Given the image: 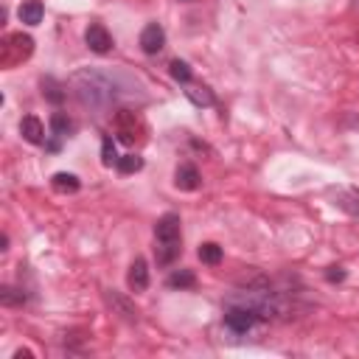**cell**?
<instances>
[{
    "mask_svg": "<svg viewBox=\"0 0 359 359\" xmlns=\"http://www.w3.org/2000/svg\"><path fill=\"white\" fill-rule=\"evenodd\" d=\"M258 320V314L247 306H239V303H228L225 306V325L233 331V334H247Z\"/></svg>",
    "mask_w": 359,
    "mask_h": 359,
    "instance_id": "obj_4",
    "label": "cell"
},
{
    "mask_svg": "<svg viewBox=\"0 0 359 359\" xmlns=\"http://www.w3.org/2000/svg\"><path fill=\"white\" fill-rule=\"evenodd\" d=\"M43 15H45V9H43L40 0H26V3L20 6V12H17L20 23H26V26H40Z\"/></svg>",
    "mask_w": 359,
    "mask_h": 359,
    "instance_id": "obj_11",
    "label": "cell"
},
{
    "mask_svg": "<svg viewBox=\"0 0 359 359\" xmlns=\"http://www.w3.org/2000/svg\"><path fill=\"white\" fill-rule=\"evenodd\" d=\"M334 205H339V208L348 211L351 217H359V194H353V191H339Z\"/></svg>",
    "mask_w": 359,
    "mask_h": 359,
    "instance_id": "obj_19",
    "label": "cell"
},
{
    "mask_svg": "<svg viewBox=\"0 0 359 359\" xmlns=\"http://www.w3.org/2000/svg\"><path fill=\"white\" fill-rule=\"evenodd\" d=\"M26 292L23 289H17V286H0V303L3 306H9V309H17V306H26Z\"/></svg>",
    "mask_w": 359,
    "mask_h": 359,
    "instance_id": "obj_16",
    "label": "cell"
},
{
    "mask_svg": "<svg viewBox=\"0 0 359 359\" xmlns=\"http://www.w3.org/2000/svg\"><path fill=\"white\" fill-rule=\"evenodd\" d=\"M168 68H171L174 82H180V85H191V68H189V62H183V59H174Z\"/></svg>",
    "mask_w": 359,
    "mask_h": 359,
    "instance_id": "obj_22",
    "label": "cell"
},
{
    "mask_svg": "<svg viewBox=\"0 0 359 359\" xmlns=\"http://www.w3.org/2000/svg\"><path fill=\"white\" fill-rule=\"evenodd\" d=\"M51 186H54V191H59V194H76L82 183H79V177H76V174L57 171V174L51 177Z\"/></svg>",
    "mask_w": 359,
    "mask_h": 359,
    "instance_id": "obj_12",
    "label": "cell"
},
{
    "mask_svg": "<svg viewBox=\"0 0 359 359\" xmlns=\"http://www.w3.org/2000/svg\"><path fill=\"white\" fill-rule=\"evenodd\" d=\"M353 6H356V9H359V0H353Z\"/></svg>",
    "mask_w": 359,
    "mask_h": 359,
    "instance_id": "obj_29",
    "label": "cell"
},
{
    "mask_svg": "<svg viewBox=\"0 0 359 359\" xmlns=\"http://www.w3.org/2000/svg\"><path fill=\"white\" fill-rule=\"evenodd\" d=\"M0 250H3V253L9 250V236L6 233H3V239H0Z\"/></svg>",
    "mask_w": 359,
    "mask_h": 359,
    "instance_id": "obj_27",
    "label": "cell"
},
{
    "mask_svg": "<svg viewBox=\"0 0 359 359\" xmlns=\"http://www.w3.org/2000/svg\"><path fill=\"white\" fill-rule=\"evenodd\" d=\"M31 356H34L31 351H17V353H15V359H31Z\"/></svg>",
    "mask_w": 359,
    "mask_h": 359,
    "instance_id": "obj_26",
    "label": "cell"
},
{
    "mask_svg": "<svg viewBox=\"0 0 359 359\" xmlns=\"http://www.w3.org/2000/svg\"><path fill=\"white\" fill-rule=\"evenodd\" d=\"M115 126H118V138L124 140V143H135V132L140 129V121H138V115L135 112H129V110H121L118 115H115Z\"/></svg>",
    "mask_w": 359,
    "mask_h": 359,
    "instance_id": "obj_8",
    "label": "cell"
},
{
    "mask_svg": "<svg viewBox=\"0 0 359 359\" xmlns=\"http://www.w3.org/2000/svg\"><path fill=\"white\" fill-rule=\"evenodd\" d=\"M325 278H328V281H331V284H334V281H342V278H345V272H342V270H339V267H331V270H328V272H325Z\"/></svg>",
    "mask_w": 359,
    "mask_h": 359,
    "instance_id": "obj_24",
    "label": "cell"
},
{
    "mask_svg": "<svg viewBox=\"0 0 359 359\" xmlns=\"http://www.w3.org/2000/svg\"><path fill=\"white\" fill-rule=\"evenodd\" d=\"M31 54H34V40L29 34H23V31L6 34L3 43H0V65H3L6 71L17 68L20 62H26Z\"/></svg>",
    "mask_w": 359,
    "mask_h": 359,
    "instance_id": "obj_3",
    "label": "cell"
},
{
    "mask_svg": "<svg viewBox=\"0 0 359 359\" xmlns=\"http://www.w3.org/2000/svg\"><path fill=\"white\" fill-rule=\"evenodd\" d=\"M126 286H129L132 292H143V289L149 286V267H146L143 258H135V261H132V267H129V272H126Z\"/></svg>",
    "mask_w": 359,
    "mask_h": 359,
    "instance_id": "obj_9",
    "label": "cell"
},
{
    "mask_svg": "<svg viewBox=\"0 0 359 359\" xmlns=\"http://www.w3.org/2000/svg\"><path fill=\"white\" fill-rule=\"evenodd\" d=\"M194 284H197V278H194L191 270H177V272L168 275V286L171 289H191Z\"/></svg>",
    "mask_w": 359,
    "mask_h": 359,
    "instance_id": "obj_17",
    "label": "cell"
},
{
    "mask_svg": "<svg viewBox=\"0 0 359 359\" xmlns=\"http://www.w3.org/2000/svg\"><path fill=\"white\" fill-rule=\"evenodd\" d=\"M51 129H54L57 138H71L73 129H76V124H73V118L68 112H54L51 115Z\"/></svg>",
    "mask_w": 359,
    "mask_h": 359,
    "instance_id": "obj_15",
    "label": "cell"
},
{
    "mask_svg": "<svg viewBox=\"0 0 359 359\" xmlns=\"http://www.w3.org/2000/svg\"><path fill=\"white\" fill-rule=\"evenodd\" d=\"M115 166H118L121 174H135V171L143 168V157H140V154H124V157H118Z\"/></svg>",
    "mask_w": 359,
    "mask_h": 359,
    "instance_id": "obj_21",
    "label": "cell"
},
{
    "mask_svg": "<svg viewBox=\"0 0 359 359\" xmlns=\"http://www.w3.org/2000/svg\"><path fill=\"white\" fill-rule=\"evenodd\" d=\"M107 303H110V306H112L124 320H129V323H135V320H138V309H135L129 300H124L115 289H110V292H107Z\"/></svg>",
    "mask_w": 359,
    "mask_h": 359,
    "instance_id": "obj_13",
    "label": "cell"
},
{
    "mask_svg": "<svg viewBox=\"0 0 359 359\" xmlns=\"http://www.w3.org/2000/svg\"><path fill=\"white\" fill-rule=\"evenodd\" d=\"M342 124H345L348 129H359V115H345Z\"/></svg>",
    "mask_w": 359,
    "mask_h": 359,
    "instance_id": "obj_25",
    "label": "cell"
},
{
    "mask_svg": "<svg viewBox=\"0 0 359 359\" xmlns=\"http://www.w3.org/2000/svg\"><path fill=\"white\" fill-rule=\"evenodd\" d=\"M20 135H23L29 143L40 146V143L45 140V126H43V121H40L37 115H26V118L20 121Z\"/></svg>",
    "mask_w": 359,
    "mask_h": 359,
    "instance_id": "obj_10",
    "label": "cell"
},
{
    "mask_svg": "<svg viewBox=\"0 0 359 359\" xmlns=\"http://www.w3.org/2000/svg\"><path fill=\"white\" fill-rule=\"evenodd\" d=\"M101 163H104V166L118 163V154H115V143H112V138H104V140H101Z\"/></svg>",
    "mask_w": 359,
    "mask_h": 359,
    "instance_id": "obj_23",
    "label": "cell"
},
{
    "mask_svg": "<svg viewBox=\"0 0 359 359\" xmlns=\"http://www.w3.org/2000/svg\"><path fill=\"white\" fill-rule=\"evenodd\" d=\"M115 90H118L115 82L96 68H82L71 76V93L76 96V101L87 110H96V112L107 110L118 98Z\"/></svg>",
    "mask_w": 359,
    "mask_h": 359,
    "instance_id": "obj_1",
    "label": "cell"
},
{
    "mask_svg": "<svg viewBox=\"0 0 359 359\" xmlns=\"http://www.w3.org/2000/svg\"><path fill=\"white\" fill-rule=\"evenodd\" d=\"M200 261H203V264L217 267V264L222 261V247H219V244H214V242H205V244L200 247Z\"/></svg>",
    "mask_w": 359,
    "mask_h": 359,
    "instance_id": "obj_20",
    "label": "cell"
},
{
    "mask_svg": "<svg viewBox=\"0 0 359 359\" xmlns=\"http://www.w3.org/2000/svg\"><path fill=\"white\" fill-rule=\"evenodd\" d=\"M154 239H157V247H154V258L160 267H168L180 258L183 253V236H180V217L177 214H166L157 219L154 225Z\"/></svg>",
    "mask_w": 359,
    "mask_h": 359,
    "instance_id": "obj_2",
    "label": "cell"
},
{
    "mask_svg": "<svg viewBox=\"0 0 359 359\" xmlns=\"http://www.w3.org/2000/svg\"><path fill=\"white\" fill-rule=\"evenodd\" d=\"M163 48H166V31H163V26L149 23V26L140 31V51L149 54V57H154V54H160Z\"/></svg>",
    "mask_w": 359,
    "mask_h": 359,
    "instance_id": "obj_6",
    "label": "cell"
},
{
    "mask_svg": "<svg viewBox=\"0 0 359 359\" xmlns=\"http://www.w3.org/2000/svg\"><path fill=\"white\" fill-rule=\"evenodd\" d=\"M180 3H194V0H180Z\"/></svg>",
    "mask_w": 359,
    "mask_h": 359,
    "instance_id": "obj_28",
    "label": "cell"
},
{
    "mask_svg": "<svg viewBox=\"0 0 359 359\" xmlns=\"http://www.w3.org/2000/svg\"><path fill=\"white\" fill-rule=\"evenodd\" d=\"M200 183H203V177H200V171H197L194 163H180V166H177V171H174V186H177L180 191H197Z\"/></svg>",
    "mask_w": 359,
    "mask_h": 359,
    "instance_id": "obj_7",
    "label": "cell"
},
{
    "mask_svg": "<svg viewBox=\"0 0 359 359\" xmlns=\"http://www.w3.org/2000/svg\"><path fill=\"white\" fill-rule=\"evenodd\" d=\"M85 43L93 54H110L112 51V34L101 26V23H93L87 31H85Z\"/></svg>",
    "mask_w": 359,
    "mask_h": 359,
    "instance_id": "obj_5",
    "label": "cell"
},
{
    "mask_svg": "<svg viewBox=\"0 0 359 359\" xmlns=\"http://www.w3.org/2000/svg\"><path fill=\"white\" fill-rule=\"evenodd\" d=\"M40 87H43V96L51 101V104H62L65 98H68V93H65V87L54 79V76H45L43 82H40Z\"/></svg>",
    "mask_w": 359,
    "mask_h": 359,
    "instance_id": "obj_14",
    "label": "cell"
},
{
    "mask_svg": "<svg viewBox=\"0 0 359 359\" xmlns=\"http://www.w3.org/2000/svg\"><path fill=\"white\" fill-rule=\"evenodd\" d=\"M186 96H189L197 107H211V104H214V93H211L208 87H200V85H189Z\"/></svg>",
    "mask_w": 359,
    "mask_h": 359,
    "instance_id": "obj_18",
    "label": "cell"
}]
</instances>
